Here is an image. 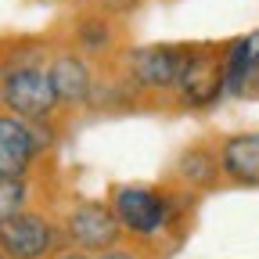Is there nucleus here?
Segmentation results:
<instances>
[{
  "mask_svg": "<svg viewBox=\"0 0 259 259\" xmlns=\"http://www.w3.org/2000/svg\"><path fill=\"white\" fill-rule=\"evenodd\" d=\"M40 155L32 126H25L15 115H0V177H22L32 158Z\"/></svg>",
  "mask_w": 259,
  "mask_h": 259,
  "instance_id": "nucleus-5",
  "label": "nucleus"
},
{
  "mask_svg": "<svg viewBox=\"0 0 259 259\" xmlns=\"http://www.w3.org/2000/svg\"><path fill=\"white\" fill-rule=\"evenodd\" d=\"M223 173L238 184H259V134H238L220 151Z\"/></svg>",
  "mask_w": 259,
  "mask_h": 259,
  "instance_id": "nucleus-8",
  "label": "nucleus"
},
{
  "mask_svg": "<svg viewBox=\"0 0 259 259\" xmlns=\"http://www.w3.org/2000/svg\"><path fill=\"white\" fill-rule=\"evenodd\" d=\"M255 83H259V79H255Z\"/></svg>",
  "mask_w": 259,
  "mask_h": 259,
  "instance_id": "nucleus-15",
  "label": "nucleus"
},
{
  "mask_svg": "<svg viewBox=\"0 0 259 259\" xmlns=\"http://www.w3.org/2000/svg\"><path fill=\"white\" fill-rule=\"evenodd\" d=\"M227 90V72L223 61L209 51H191L184 76H180V94L187 105H212L216 97Z\"/></svg>",
  "mask_w": 259,
  "mask_h": 259,
  "instance_id": "nucleus-2",
  "label": "nucleus"
},
{
  "mask_svg": "<svg viewBox=\"0 0 259 259\" xmlns=\"http://www.w3.org/2000/svg\"><path fill=\"white\" fill-rule=\"evenodd\" d=\"M83 40H87L90 51H97V47H105L108 32H105V29H94V25H83Z\"/></svg>",
  "mask_w": 259,
  "mask_h": 259,
  "instance_id": "nucleus-11",
  "label": "nucleus"
},
{
  "mask_svg": "<svg viewBox=\"0 0 259 259\" xmlns=\"http://www.w3.org/2000/svg\"><path fill=\"white\" fill-rule=\"evenodd\" d=\"M51 83H54V94H58L61 105H76V101H83L90 94V72L72 54H65V58H58L51 65Z\"/></svg>",
  "mask_w": 259,
  "mask_h": 259,
  "instance_id": "nucleus-9",
  "label": "nucleus"
},
{
  "mask_svg": "<svg viewBox=\"0 0 259 259\" xmlns=\"http://www.w3.org/2000/svg\"><path fill=\"white\" fill-rule=\"evenodd\" d=\"M105 259H130V255H119V252H108Z\"/></svg>",
  "mask_w": 259,
  "mask_h": 259,
  "instance_id": "nucleus-13",
  "label": "nucleus"
},
{
  "mask_svg": "<svg viewBox=\"0 0 259 259\" xmlns=\"http://www.w3.org/2000/svg\"><path fill=\"white\" fill-rule=\"evenodd\" d=\"M0 101L22 119H44L58 105L51 72H44V69H15V72H8L4 83H0Z\"/></svg>",
  "mask_w": 259,
  "mask_h": 259,
  "instance_id": "nucleus-1",
  "label": "nucleus"
},
{
  "mask_svg": "<svg viewBox=\"0 0 259 259\" xmlns=\"http://www.w3.org/2000/svg\"><path fill=\"white\" fill-rule=\"evenodd\" d=\"M0 259H11V255H8V252H4V248H0Z\"/></svg>",
  "mask_w": 259,
  "mask_h": 259,
  "instance_id": "nucleus-14",
  "label": "nucleus"
},
{
  "mask_svg": "<svg viewBox=\"0 0 259 259\" xmlns=\"http://www.w3.org/2000/svg\"><path fill=\"white\" fill-rule=\"evenodd\" d=\"M191 51H177V47H141L130 54V69L134 79L144 87H173L184 76Z\"/></svg>",
  "mask_w": 259,
  "mask_h": 259,
  "instance_id": "nucleus-4",
  "label": "nucleus"
},
{
  "mask_svg": "<svg viewBox=\"0 0 259 259\" xmlns=\"http://www.w3.org/2000/svg\"><path fill=\"white\" fill-rule=\"evenodd\" d=\"M54 241V231L32 212H18L0 223V248L11 259H40Z\"/></svg>",
  "mask_w": 259,
  "mask_h": 259,
  "instance_id": "nucleus-3",
  "label": "nucleus"
},
{
  "mask_svg": "<svg viewBox=\"0 0 259 259\" xmlns=\"http://www.w3.org/2000/svg\"><path fill=\"white\" fill-rule=\"evenodd\" d=\"M115 216H119V223L130 227V231L151 234V231L162 227V220H166V205H162L158 194H151L144 187H119V194H115Z\"/></svg>",
  "mask_w": 259,
  "mask_h": 259,
  "instance_id": "nucleus-6",
  "label": "nucleus"
},
{
  "mask_svg": "<svg viewBox=\"0 0 259 259\" xmlns=\"http://www.w3.org/2000/svg\"><path fill=\"white\" fill-rule=\"evenodd\" d=\"M58 259H83V255H76V252H65V255H58Z\"/></svg>",
  "mask_w": 259,
  "mask_h": 259,
  "instance_id": "nucleus-12",
  "label": "nucleus"
},
{
  "mask_svg": "<svg viewBox=\"0 0 259 259\" xmlns=\"http://www.w3.org/2000/svg\"><path fill=\"white\" fill-rule=\"evenodd\" d=\"M69 234L83 248H108L119 234V216L108 212L105 205H79L69 216Z\"/></svg>",
  "mask_w": 259,
  "mask_h": 259,
  "instance_id": "nucleus-7",
  "label": "nucleus"
},
{
  "mask_svg": "<svg viewBox=\"0 0 259 259\" xmlns=\"http://www.w3.org/2000/svg\"><path fill=\"white\" fill-rule=\"evenodd\" d=\"M25 202V180L22 177H0V223L22 212Z\"/></svg>",
  "mask_w": 259,
  "mask_h": 259,
  "instance_id": "nucleus-10",
  "label": "nucleus"
}]
</instances>
